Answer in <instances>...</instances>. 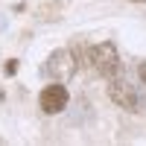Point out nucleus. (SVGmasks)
<instances>
[{
    "mask_svg": "<svg viewBox=\"0 0 146 146\" xmlns=\"http://www.w3.org/2000/svg\"><path fill=\"white\" fill-rule=\"evenodd\" d=\"M88 62L94 64V70L100 73V76L114 79L120 73V56H117V47L114 44H96V47H91Z\"/></svg>",
    "mask_w": 146,
    "mask_h": 146,
    "instance_id": "f257e3e1",
    "label": "nucleus"
},
{
    "mask_svg": "<svg viewBox=\"0 0 146 146\" xmlns=\"http://www.w3.org/2000/svg\"><path fill=\"white\" fill-rule=\"evenodd\" d=\"M41 73H44L47 79H70L73 73H76V56H73L70 50H56L44 62Z\"/></svg>",
    "mask_w": 146,
    "mask_h": 146,
    "instance_id": "f03ea898",
    "label": "nucleus"
},
{
    "mask_svg": "<svg viewBox=\"0 0 146 146\" xmlns=\"http://www.w3.org/2000/svg\"><path fill=\"white\" fill-rule=\"evenodd\" d=\"M108 94H111V100L117 105H123L126 111H137V108H140L137 94H135V88H131L126 79H114L111 85H108Z\"/></svg>",
    "mask_w": 146,
    "mask_h": 146,
    "instance_id": "7ed1b4c3",
    "label": "nucleus"
},
{
    "mask_svg": "<svg viewBox=\"0 0 146 146\" xmlns=\"http://www.w3.org/2000/svg\"><path fill=\"white\" fill-rule=\"evenodd\" d=\"M67 91H64V85H47V88L41 91V111L47 114H58V111H64V105H67Z\"/></svg>",
    "mask_w": 146,
    "mask_h": 146,
    "instance_id": "20e7f679",
    "label": "nucleus"
},
{
    "mask_svg": "<svg viewBox=\"0 0 146 146\" xmlns=\"http://www.w3.org/2000/svg\"><path fill=\"white\" fill-rule=\"evenodd\" d=\"M15 70H18V62H15V58H12V62H6V73H9V76H12Z\"/></svg>",
    "mask_w": 146,
    "mask_h": 146,
    "instance_id": "39448f33",
    "label": "nucleus"
},
{
    "mask_svg": "<svg viewBox=\"0 0 146 146\" xmlns=\"http://www.w3.org/2000/svg\"><path fill=\"white\" fill-rule=\"evenodd\" d=\"M140 79L146 82V64H140Z\"/></svg>",
    "mask_w": 146,
    "mask_h": 146,
    "instance_id": "423d86ee",
    "label": "nucleus"
},
{
    "mask_svg": "<svg viewBox=\"0 0 146 146\" xmlns=\"http://www.w3.org/2000/svg\"><path fill=\"white\" fill-rule=\"evenodd\" d=\"M131 3H146V0H131Z\"/></svg>",
    "mask_w": 146,
    "mask_h": 146,
    "instance_id": "0eeeda50",
    "label": "nucleus"
}]
</instances>
